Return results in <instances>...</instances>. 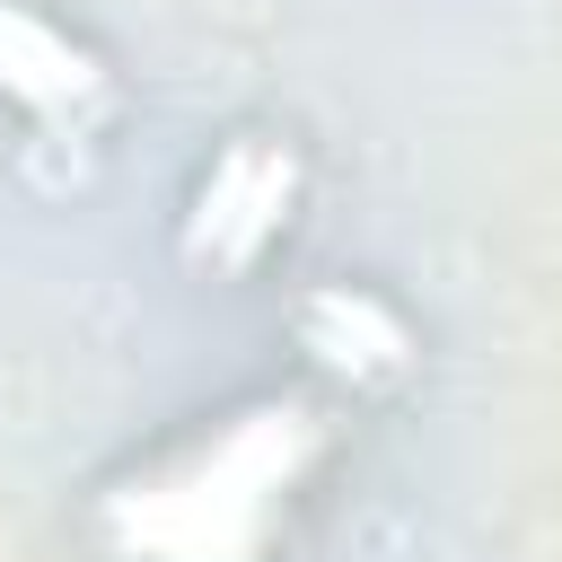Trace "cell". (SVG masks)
Masks as SVG:
<instances>
[{
    "mask_svg": "<svg viewBox=\"0 0 562 562\" xmlns=\"http://www.w3.org/2000/svg\"><path fill=\"white\" fill-rule=\"evenodd\" d=\"M307 202H316L307 132L281 123V114H237L193 158V176L176 193V220H167V255L202 290H255L299 246Z\"/></svg>",
    "mask_w": 562,
    "mask_h": 562,
    "instance_id": "7a4b0ae2",
    "label": "cell"
},
{
    "mask_svg": "<svg viewBox=\"0 0 562 562\" xmlns=\"http://www.w3.org/2000/svg\"><path fill=\"white\" fill-rule=\"evenodd\" d=\"M0 114L44 140H105L123 123V70L61 9L0 0Z\"/></svg>",
    "mask_w": 562,
    "mask_h": 562,
    "instance_id": "277c9868",
    "label": "cell"
},
{
    "mask_svg": "<svg viewBox=\"0 0 562 562\" xmlns=\"http://www.w3.org/2000/svg\"><path fill=\"white\" fill-rule=\"evenodd\" d=\"M351 422L299 378L237 386L123 448L79 492V544L88 562H290L351 457Z\"/></svg>",
    "mask_w": 562,
    "mask_h": 562,
    "instance_id": "6da1fadb",
    "label": "cell"
},
{
    "mask_svg": "<svg viewBox=\"0 0 562 562\" xmlns=\"http://www.w3.org/2000/svg\"><path fill=\"white\" fill-rule=\"evenodd\" d=\"M281 334H290V360H299V386L334 395L342 413H386L422 386L430 369V334L422 316L369 281V272H325V281H299L290 307H281Z\"/></svg>",
    "mask_w": 562,
    "mask_h": 562,
    "instance_id": "3957f363",
    "label": "cell"
}]
</instances>
